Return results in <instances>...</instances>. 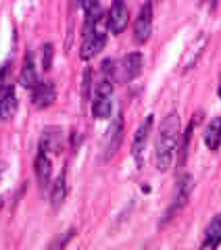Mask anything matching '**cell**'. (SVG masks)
Wrapping results in <instances>:
<instances>
[{
    "label": "cell",
    "mask_w": 221,
    "mask_h": 250,
    "mask_svg": "<svg viewBox=\"0 0 221 250\" xmlns=\"http://www.w3.org/2000/svg\"><path fill=\"white\" fill-rule=\"evenodd\" d=\"M105 42H107V34L100 29V21H98V25L92 34L82 36V48H80L82 61H90V59L96 57V54L105 48Z\"/></svg>",
    "instance_id": "52a82bcc"
},
{
    "label": "cell",
    "mask_w": 221,
    "mask_h": 250,
    "mask_svg": "<svg viewBox=\"0 0 221 250\" xmlns=\"http://www.w3.org/2000/svg\"><path fill=\"white\" fill-rule=\"evenodd\" d=\"M52 57H54V46L44 44L42 46V69L44 71H50L52 69Z\"/></svg>",
    "instance_id": "ac0fdd59"
},
{
    "label": "cell",
    "mask_w": 221,
    "mask_h": 250,
    "mask_svg": "<svg viewBox=\"0 0 221 250\" xmlns=\"http://www.w3.org/2000/svg\"><path fill=\"white\" fill-rule=\"evenodd\" d=\"M92 115L96 119H110L113 115V82L109 80H100L94 92V100H92Z\"/></svg>",
    "instance_id": "3957f363"
},
{
    "label": "cell",
    "mask_w": 221,
    "mask_h": 250,
    "mask_svg": "<svg viewBox=\"0 0 221 250\" xmlns=\"http://www.w3.org/2000/svg\"><path fill=\"white\" fill-rule=\"evenodd\" d=\"M115 61L113 59H105L100 62V73H102V80H109V82H113V77H115Z\"/></svg>",
    "instance_id": "d6986e66"
},
{
    "label": "cell",
    "mask_w": 221,
    "mask_h": 250,
    "mask_svg": "<svg viewBox=\"0 0 221 250\" xmlns=\"http://www.w3.org/2000/svg\"><path fill=\"white\" fill-rule=\"evenodd\" d=\"M67 192H69V184H67V171L54 179V184L50 188V205L52 210H59L63 205H65V198H67Z\"/></svg>",
    "instance_id": "5bb4252c"
},
{
    "label": "cell",
    "mask_w": 221,
    "mask_h": 250,
    "mask_svg": "<svg viewBox=\"0 0 221 250\" xmlns=\"http://www.w3.org/2000/svg\"><path fill=\"white\" fill-rule=\"evenodd\" d=\"M90 90H92V69L84 71V98L90 100Z\"/></svg>",
    "instance_id": "ffe728a7"
},
{
    "label": "cell",
    "mask_w": 221,
    "mask_h": 250,
    "mask_svg": "<svg viewBox=\"0 0 221 250\" xmlns=\"http://www.w3.org/2000/svg\"><path fill=\"white\" fill-rule=\"evenodd\" d=\"M204 144L211 152H217L221 146V117H213L204 129Z\"/></svg>",
    "instance_id": "9a60e30c"
},
{
    "label": "cell",
    "mask_w": 221,
    "mask_h": 250,
    "mask_svg": "<svg viewBox=\"0 0 221 250\" xmlns=\"http://www.w3.org/2000/svg\"><path fill=\"white\" fill-rule=\"evenodd\" d=\"M40 150L48 152L50 156H57L63 150V129L57 125H48L42 129L40 136Z\"/></svg>",
    "instance_id": "30bf717a"
},
{
    "label": "cell",
    "mask_w": 221,
    "mask_h": 250,
    "mask_svg": "<svg viewBox=\"0 0 221 250\" xmlns=\"http://www.w3.org/2000/svg\"><path fill=\"white\" fill-rule=\"evenodd\" d=\"M19 108L17 92L13 85H4L2 94H0V121H13Z\"/></svg>",
    "instance_id": "7c38bea8"
},
{
    "label": "cell",
    "mask_w": 221,
    "mask_h": 250,
    "mask_svg": "<svg viewBox=\"0 0 221 250\" xmlns=\"http://www.w3.org/2000/svg\"><path fill=\"white\" fill-rule=\"evenodd\" d=\"M38 73H36V67H34V57L27 54L25 57V62H23L21 67V73H19V83L23 85L25 90H34L38 85Z\"/></svg>",
    "instance_id": "2e32d148"
},
{
    "label": "cell",
    "mask_w": 221,
    "mask_h": 250,
    "mask_svg": "<svg viewBox=\"0 0 221 250\" xmlns=\"http://www.w3.org/2000/svg\"><path fill=\"white\" fill-rule=\"evenodd\" d=\"M217 94H219V98H221V75H219V88H217Z\"/></svg>",
    "instance_id": "7402d4cb"
},
{
    "label": "cell",
    "mask_w": 221,
    "mask_h": 250,
    "mask_svg": "<svg viewBox=\"0 0 221 250\" xmlns=\"http://www.w3.org/2000/svg\"><path fill=\"white\" fill-rule=\"evenodd\" d=\"M73 236H75V229H69V231H67V233H65V236H63V238L54 240L52 244H50V248H65V246H67V242H69L71 238H73Z\"/></svg>",
    "instance_id": "44dd1931"
},
{
    "label": "cell",
    "mask_w": 221,
    "mask_h": 250,
    "mask_svg": "<svg viewBox=\"0 0 221 250\" xmlns=\"http://www.w3.org/2000/svg\"><path fill=\"white\" fill-rule=\"evenodd\" d=\"M179 136H181V119L177 111H171L163 117L159 134H156L155 142V167L156 171H169L173 159H176L177 146H179Z\"/></svg>",
    "instance_id": "6da1fadb"
},
{
    "label": "cell",
    "mask_w": 221,
    "mask_h": 250,
    "mask_svg": "<svg viewBox=\"0 0 221 250\" xmlns=\"http://www.w3.org/2000/svg\"><path fill=\"white\" fill-rule=\"evenodd\" d=\"M123 142V117L117 115L113 121H110V127L107 129L105 140H102V159L110 161L119 150V146Z\"/></svg>",
    "instance_id": "277c9868"
},
{
    "label": "cell",
    "mask_w": 221,
    "mask_h": 250,
    "mask_svg": "<svg viewBox=\"0 0 221 250\" xmlns=\"http://www.w3.org/2000/svg\"><path fill=\"white\" fill-rule=\"evenodd\" d=\"M142 69H144V57L140 52H130L123 57V62H121V80L125 83L133 82L136 77H140Z\"/></svg>",
    "instance_id": "4fadbf2b"
},
{
    "label": "cell",
    "mask_w": 221,
    "mask_h": 250,
    "mask_svg": "<svg viewBox=\"0 0 221 250\" xmlns=\"http://www.w3.org/2000/svg\"><path fill=\"white\" fill-rule=\"evenodd\" d=\"M57 100V88H54V82L46 80V82H38V85L31 90V103L38 111H44L54 104Z\"/></svg>",
    "instance_id": "9c48e42d"
},
{
    "label": "cell",
    "mask_w": 221,
    "mask_h": 250,
    "mask_svg": "<svg viewBox=\"0 0 221 250\" xmlns=\"http://www.w3.org/2000/svg\"><path fill=\"white\" fill-rule=\"evenodd\" d=\"M153 115H148L144 121L138 125L136 134H133L132 140V156L136 161L138 169L144 167V152H146V144H148V136H151V129H153Z\"/></svg>",
    "instance_id": "5b68a950"
},
{
    "label": "cell",
    "mask_w": 221,
    "mask_h": 250,
    "mask_svg": "<svg viewBox=\"0 0 221 250\" xmlns=\"http://www.w3.org/2000/svg\"><path fill=\"white\" fill-rule=\"evenodd\" d=\"M151 34H153V4L144 2L140 6L136 23H133V42L138 46H144L151 40Z\"/></svg>",
    "instance_id": "8992f818"
},
{
    "label": "cell",
    "mask_w": 221,
    "mask_h": 250,
    "mask_svg": "<svg viewBox=\"0 0 221 250\" xmlns=\"http://www.w3.org/2000/svg\"><path fill=\"white\" fill-rule=\"evenodd\" d=\"M192 190H194V177L190 173H181L177 177V182H176L173 200H171V205L167 208V213H165V219L161 221V228L163 225H167V221H171V219L188 205V200H190V196H192Z\"/></svg>",
    "instance_id": "7a4b0ae2"
},
{
    "label": "cell",
    "mask_w": 221,
    "mask_h": 250,
    "mask_svg": "<svg viewBox=\"0 0 221 250\" xmlns=\"http://www.w3.org/2000/svg\"><path fill=\"white\" fill-rule=\"evenodd\" d=\"M128 21H130V11L125 2L123 0H113V6H110L109 17H107V29L113 36H119L128 27Z\"/></svg>",
    "instance_id": "ba28073f"
},
{
    "label": "cell",
    "mask_w": 221,
    "mask_h": 250,
    "mask_svg": "<svg viewBox=\"0 0 221 250\" xmlns=\"http://www.w3.org/2000/svg\"><path fill=\"white\" fill-rule=\"evenodd\" d=\"M219 244H221V213L207 225L200 248H217Z\"/></svg>",
    "instance_id": "e0dca14e"
},
{
    "label": "cell",
    "mask_w": 221,
    "mask_h": 250,
    "mask_svg": "<svg viewBox=\"0 0 221 250\" xmlns=\"http://www.w3.org/2000/svg\"><path fill=\"white\" fill-rule=\"evenodd\" d=\"M34 169H36L38 184H40L42 190H46V188L50 186V179H52V159H50V154L38 148V154H36V161H34Z\"/></svg>",
    "instance_id": "8fae6325"
}]
</instances>
